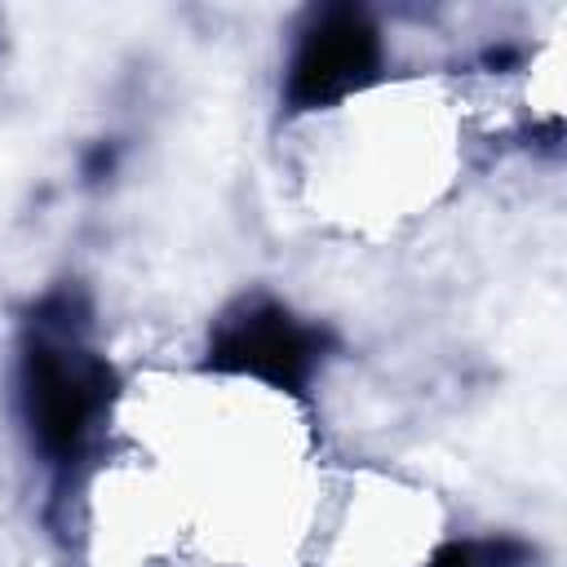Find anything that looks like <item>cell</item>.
<instances>
[{"label": "cell", "mask_w": 567, "mask_h": 567, "mask_svg": "<svg viewBox=\"0 0 567 567\" xmlns=\"http://www.w3.org/2000/svg\"><path fill=\"white\" fill-rule=\"evenodd\" d=\"M115 403V368L89 341V315L75 292H49L22 323L13 363V408L31 456L71 492L93 461Z\"/></svg>", "instance_id": "cell-1"}, {"label": "cell", "mask_w": 567, "mask_h": 567, "mask_svg": "<svg viewBox=\"0 0 567 567\" xmlns=\"http://www.w3.org/2000/svg\"><path fill=\"white\" fill-rule=\"evenodd\" d=\"M328 350H332V337L275 297L235 301L208 332L213 372L248 377L284 394H306Z\"/></svg>", "instance_id": "cell-2"}, {"label": "cell", "mask_w": 567, "mask_h": 567, "mask_svg": "<svg viewBox=\"0 0 567 567\" xmlns=\"http://www.w3.org/2000/svg\"><path fill=\"white\" fill-rule=\"evenodd\" d=\"M385 44L368 9L359 4H323L310 9L292 35L284 102L288 111H323L368 89L381 75Z\"/></svg>", "instance_id": "cell-3"}, {"label": "cell", "mask_w": 567, "mask_h": 567, "mask_svg": "<svg viewBox=\"0 0 567 567\" xmlns=\"http://www.w3.org/2000/svg\"><path fill=\"white\" fill-rule=\"evenodd\" d=\"M527 545L514 536H470L443 545L425 567H527Z\"/></svg>", "instance_id": "cell-4"}]
</instances>
